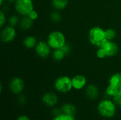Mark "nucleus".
I'll use <instances>...</instances> for the list:
<instances>
[{
    "instance_id": "obj_1",
    "label": "nucleus",
    "mask_w": 121,
    "mask_h": 120,
    "mask_svg": "<svg viewBox=\"0 0 121 120\" xmlns=\"http://www.w3.org/2000/svg\"><path fill=\"white\" fill-rule=\"evenodd\" d=\"M89 40L92 45L96 46L97 47H100L106 40L105 36V30L99 26L93 27L89 30Z\"/></svg>"
},
{
    "instance_id": "obj_2",
    "label": "nucleus",
    "mask_w": 121,
    "mask_h": 120,
    "mask_svg": "<svg viewBox=\"0 0 121 120\" xmlns=\"http://www.w3.org/2000/svg\"><path fill=\"white\" fill-rule=\"evenodd\" d=\"M98 111L99 114L106 118L113 117L116 112V104L109 100H104L100 102L98 105Z\"/></svg>"
},
{
    "instance_id": "obj_3",
    "label": "nucleus",
    "mask_w": 121,
    "mask_h": 120,
    "mask_svg": "<svg viewBox=\"0 0 121 120\" xmlns=\"http://www.w3.org/2000/svg\"><path fill=\"white\" fill-rule=\"evenodd\" d=\"M47 42L52 49L56 50L63 47L66 43V40L62 33L60 31H52L49 34Z\"/></svg>"
},
{
    "instance_id": "obj_4",
    "label": "nucleus",
    "mask_w": 121,
    "mask_h": 120,
    "mask_svg": "<svg viewBox=\"0 0 121 120\" xmlns=\"http://www.w3.org/2000/svg\"><path fill=\"white\" fill-rule=\"evenodd\" d=\"M54 86L55 89L60 93L69 92L73 88L72 79L66 76H60L56 79V80L55 81Z\"/></svg>"
},
{
    "instance_id": "obj_5",
    "label": "nucleus",
    "mask_w": 121,
    "mask_h": 120,
    "mask_svg": "<svg viewBox=\"0 0 121 120\" xmlns=\"http://www.w3.org/2000/svg\"><path fill=\"white\" fill-rule=\"evenodd\" d=\"M32 0H16L15 1V9L21 16H28L34 8Z\"/></svg>"
},
{
    "instance_id": "obj_6",
    "label": "nucleus",
    "mask_w": 121,
    "mask_h": 120,
    "mask_svg": "<svg viewBox=\"0 0 121 120\" xmlns=\"http://www.w3.org/2000/svg\"><path fill=\"white\" fill-rule=\"evenodd\" d=\"M98 48H101L105 52L106 57H113L116 55L119 51L118 45L112 40H106Z\"/></svg>"
},
{
    "instance_id": "obj_7",
    "label": "nucleus",
    "mask_w": 121,
    "mask_h": 120,
    "mask_svg": "<svg viewBox=\"0 0 121 120\" xmlns=\"http://www.w3.org/2000/svg\"><path fill=\"white\" fill-rule=\"evenodd\" d=\"M16 35V32L14 27L9 25L4 27L1 31V40L3 42L7 43L13 41Z\"/></svg>"
},
{
    "instance_id": "obj_8",
    "label": "nucleus",
    "mask_w": 121,
    "mask_h": 120,
    "mask_svg": "<svg viewBox=\"0 0 121 120\" xmlns=\"http://www.w3.org/2000/svg\"><path fill=\"white\" fill-rule=\"evenodd\" d=\"M50 49H52L48 42L40 41L35 46V52L37 55L43 59L47 58L50 54Z\"/></svg>"
},
{
    "instance_id": "obj_9",
    "label": "nucleus",
    "mask_w": 121,
    "mask_h": 120,
    "mask_svg": "<svg viewBox=\"0 0 121 120\" xmlns=\"http://www.w3.org/2000/svg\"><path fill=\"white\" fill-rule=\"evenodd\" d=\"M10 90L15 94L21 93L24 88V82L19 77H15L12 79L9 83Z\"/></svg>"
},
{
    "instance_id": "obj_10",
    "label": "nucleus",
    "mask_w": 121,
    "mask_h": 120,
    "mask_svg": "<svg viewBox=\"0 0 121 120\" xmlns=\"http://www.w3.org/2000/svg\"><path fill=\"white\" fill-rule=\"evenodd\" d=\"M72 81L73 88L77 90H80L85 86L86 83V79L84 76L78 74L72 79Z\"/></svg>"
},
{
    "instance_id": "obj_11",
    "label": "nucleus",
    "mask_w": 121,
    "mask_h": 120,
    "mask_svg": "<svg viewBox=\"0 0 121 120\" xmlns=\"http://www.w3.org/2000/svg\"><path fill=\"white\" fill-rule=\"evenodd\" d=\"M57 100H58L57 96L54 93H51V92L46 93L43 96V103L48 107L55 106L57 103Z\"/></svg>"
},
{
    "instance_id": "obj_12",
    "label": "nucleus",
    "mask_w": 121,
    "mask_h": 120,
    "mask_svg": "<svg viewBox=\"0 0 121 120\" xmlns=\"http://www.w3.org/2000/svg\"><path fill=\"white\" fill-rule=\"evenodd\" d=\"M86 95L91 100H95L99 97V88L95 85H89L86 88Z\"/></svg>"
},
{
    "instance_id": "obj_13",
    "label": "nucleus",
    "mask_w": 121,
    "mask_h": 120,
    "mask_svg": "<svg viewBox=\"0 0 121 120\" xmlns=\"http://www.w3.org/2000/svg\"><path fill=\"white\" fill-rule=\"evenodd\" d=\"M20 28L23 30H29L33 24V21L28 16H24L20 21Z\"/></svg>"
},
{
    "instance_id": "obj_14",
    "label": "nucleus",
    "mask_w": 121,
    "mask_h": 120,
    "mask_svg": "<svg viewBox=\"0 0 121 120\" xmlns=\"http://www.w3.org/2000/svg\"><path fill=\"white\" fill-rule=\"evenodd\" d=\"M62 113L68 115L74 116L76 113V108L72 103H65L62 105Z\"/></svg>"
},
{
    "instance_id": "obj_15",
    "label": "nucleus",
    "mask_w": 121,
    "mask_h": 120,
    "mask_svg": "<svg viewBox=\"0 0 121 120\" xmlns=\"http://www.w3.org/2000/svg\"><path fill=\"white\" fill-rule=\"evenodd\" d=\"M109 84L113 85L118 88H121V73L113 74L109 79Z\"/></svg>"
},
{
    "instance_id": "obj_16",
    "label": "nucleus",
    "mask_w": 121,
    "mask_h": 120,
    "mask_svg": "<svg viewBox=\"0 0 121 120\" xmlns=\"http://www.w3.org/2000/svg\"><path fill=\"white\" fill-rule=\"evenodd\" d=\"M23 45L24 46L28 49H32L37 45V40L36 38L34 36L28 35L23 40Z\"/></svg>"
},
{
    "instance_id": "obj_17",
    "label": "nucleus",
    "mask_w": 121,
    "mask_h": 120,
    "mask_svg": "<svg viewBox=\"0 0 121 120\" xmlns=\"http://www.w3.org/2000/svg\"><path fill=\"white\" fill-rule=\"evenodd\" d=\"M69 0H52V4L56 10H62L68 5Z\"/></svg>"
},
{
    "instance_id": "obj_18",
    "label": "nucleus",
    "mask_w": 121,
    "mask_h": 120,
    "mask_svg": "<svg viewBox=\"0 0 121 120\" xmlns=\"http://www.w3.org/2000/svg\"><path fill=\"white\" fill-rule=\"evenodd\" d=\"M65 56H66V54L62 50V49L54 50L53 53H52V57L55 61H61L65 58Z\"/></svg>"
},
{
    "instance_id": "obj_19",
    "label": "nucleus",
    "mask_w": 121,
    "mask_h": 120,
    "mask_svg": "<svg viewBox=\"0 0 121 120\" xmlns=\"http://www.w3.org/2000/svg\"><path fill=\"white\" fill-rule=\"evenodd\" d=\"M119 89H120V88H118L117 87H116V86H113V85L109 84V86H108L107 87V88H106V94H107L108 95L114 97V96L117 94V93L118 92Z\"/></svg>"
},
{
    "instance_id": "obj_20",
    "label": "nucleus",
    "mask_w": 121,
    "mask_h": 120,
    "mask_svg": "<svg viewBox=\"0 0 121 120\" xmlns=\"http://www.w3.org/2000/svg\"><path fill=\"white\" fill-rule=\"evenodd\" d=\"M116 33L113 29L108 28V29L105 30V36H106V40H113L116 37Z\"/></svg>"
},
{
    "instance_id": "obj_21",
    "label": "nucleus",
    "mask_w": 121,
    "mask_h": 120,
    "mask_svg": "<svg viewBox=\"0 0 121 120\" xmlns=\"http://www.w3.org/2000/svg\"><path fill=\"white\" fill-rule=\"evenodd\" d=\"M50 19L55 23H57L59 21H61L62 19V16L60 15V13L57 11H53L50 14Z\"/></svg>"
},
{
    "instance_id": "obj_22",
    "label": "nucleus",
    "mask_w": 121,
    "mask_h": 120,
    "mask_svg": "<svg viewBox=\"0 0 121 120\" xmlns=\"http://www.w3.org/2000/svg\"><path fill=\"white\" fill-rule=\"evenodd\" d=\"M53 120H75L74 116L72 115H65V114H61L57 117H55V119Z\"/></svg>"
},
{
    "instance_id": "obj_23",
    "label": "nucleus",
    "mask_w": 121,
    "mask_h": 120,
    "mask_svg": "<svg viewBox=\"0 0 121 120\" xmlns=\"http://www.w3.org/2000/svg\"><path fill=\"white\" fill-rule=\"evenodd\" d=\"M114 98V102L115 103L119 106L120 108H121V88L119 89L118 92L117 93V94L113 97Z\"/></svg>"
},
{
    "instance_id": "obj_24",
    "label": "nucleus",
    "mask_w": 121,
    "mask_h": 120,
    "mask_svg": "<svg viewBox=\"0 0 121 120\" xmlns=\"http://www.w3.org/2000/svg\"><path fill=\"white\" fill-rule=\"evenodd\" d=\"M9 25L11 26L15 27L18 23V18L16 16H12L9 18Z\"/></svg>"
},
{
    "instance_id": "obj_25",
    "label": "nucleus",
    "mask_w": 121,
    "mask_h": 120,
    "mask_svg": "<svg viewBox=\"0 0 121 120\" xmlns=\"http://www.w3.org/2000/svg\"><path fill=\"white\" fill-rule=\"evenodd\" d=\"M6 22V16L4 14V13L3 11L0 12V27L3 28V26L4 25V24Z\"/></svg>"
},
{
    "instance_id": "obj_26",
    "label": "nucleus",
    "mask_w": 121,
    "mask_h": 120,
    "mask_svg": "<svg viewBox=\"0 0 121 120\" xmlns=\"http://www.w3.org/2000/svg\"><path fill=\"white\" fill-rule=\"evenodd\" d=\"M60 49H62V50L65 52V54L66 55L69 54L70 53V52H71V50H72L71 49V46L69 44H67V43H65V45L63 47H62Z\"/></svg>"
},
{
    "instance_id": "obj_27",
    "label": "nucleus",
    "mask_w": 121,
    "mask_h": 120,
    "mask_svg": "<svg viewBox=\"0 0 121 120\" xmlns=\"http://www.w3.org/2000/svg\"><path fill=\"white\" fill-rule=\"evenodd\" d=\"M28 16L30 18H31L33 21H35V20H36L37 18H38V12L35 11V10H33V11H31L30 13H29V14L28 15Z\"/></svg>"
},
{
    "instance_id": "obj_28",
    "label": "nucleus",
    "mask_w": 121,
    "mask_h": 120,
    "mask_svg": "<svg viewBox=\"0 0 121 120\" xmlns=\"http://www.w3.org/2000/svg\"><path fill=\"white\" fill-rule=\"evenodd\" d=\"M18 101L21 105H24L26 103V98L25 95H19L18 98Z\"/></svg>"
},
{
    "instance_id": "obj_29",
    "label": "nucleus",
    "mask_w": 121,
    "mask_h": 120,
    "mask_svg": "<svg viewBox=\"0 0 121 120\" xmlns=\"http://www.w3.org/2000/svg\"><path fill=\"white\" fill-rule=\"evenodd\" d=\"M17 120H30V118L26 115H21L18 117Z\"/></svg>"
},
{
    "instance_id": "obj_30",
    "label": "nucleus",
    "mask_w": 121,
    "mask_h": 120,
    "mask_svg": "<svg viewBox=\"0 0 121 120\" xmlns=\"http://www.w3.org/2000/svg\"><path fill=\"white\" fill-rule=\"evenodd\" d=\"M3 3H4V0H0V5L1 6L3 5Z\"/></svg>"
},
{
    "instance_id": "obj_31",
    "label": "nucleus",
    "mask_w": 121,
    "mask_h": 120,
    "mask_svg": "<svg viewBox=\"0 0 121 120\" xmlns=\"http://www.w3.org/2000/svg\"><path fill=\"white\" fill-rule=\"evenodd\" d=\"M7 1H8L9 2H15L16 0H7Z\"/></svg>"
}]
</instances>
